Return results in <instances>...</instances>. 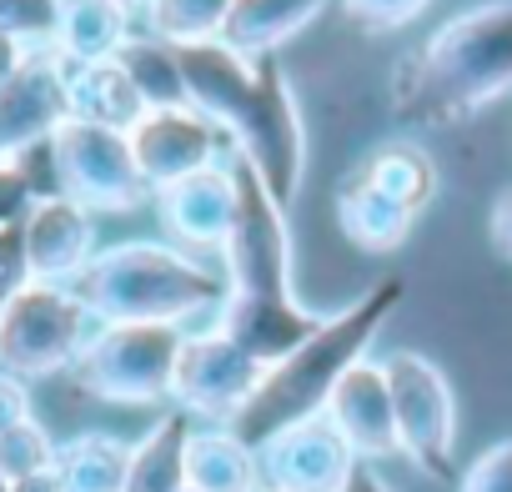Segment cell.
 <instances>
[{
  "label": "cell",
  "mask_w": 512,
  "mask_h": 492,
  "mask_svg": "<svg viewBox=\"0 0 512 492\" xmlns=\"http://www.w3.org/2000/svg\"><path fill=\"white\" fill-rule=\"evenodd\" d=\"M96 317L76 297V287L56 282H26L6 307H0V372L21 382L71 372Z\"/></svg>",
  "instance_id": "obj_7"
},
{
  "label": "cell",
  "mask_w": 512,
  "mask_h": 492,
  "mask_svg": "<svg viewBox=\"0 0 512 492\" xmlns=\"http://www.w3.org/2000/svg\"><path fill=\"white\" fill-rule=\"evenodd\" d=\"M66 66V106L76 121H96L111 131H131L141 121V96L126 81V71L111 61H61Z\"/></svg>",
  "instance_id": "obj_19"
},
{
  "label": "cell",
  "mask_w": 512,
  "mask_h": 492,
  "mask_svg": "<svg viewBox=\"0 0 512 492\" xmlns=\"http://www.w3.org/2000/svg\"><path fill=\"white\" fill-rule=\"evenodd\" d=\"M487 236H492V246H497V257L512 262V186L492 201V211H487Z\"/></svg>",
  "instance_id": "obj_35"
},
{
  "label": "cell",
  "mask_w": 512,
  "mask_h": 492,
  "mask_svg": "<svg viewBox=\"0 0 512 492\" xmlns=\"http://www.w3.org/2000/svg\"><path fill=\"white\" fill-rule=\"evenodd\" d=\"M21 241H26L31 282L76 287L81 272L96 257V216L81 201H71V196H51V201H36L26 211Z\"/></svg>",
  "instance_id": "obj_14"
},
{
  "label": "cell",
  "mask_w": 512,
  "mask_h": 492,
  "mask_svg": "<svg viewBox=\"0 0 512 492\" xmlns=\"http://www.w3.org/2000/svg\"><path fill=\"white\" fill-rule=\"evenodd\" d=\"M231 181H236V221L221 241V282L226 297L216 307V327L241 342L256 362H282L297 352L322 317L297 302L292 287V221L287 206L267 191L236 151H231Z\"/></svg>",
  "instance_id": "obj_1"
},
{
  "label": "cell",
  "mask_w": 512,
  "mask_h": 492,
  "mask_svg": "<svg viewBox=\"0 0 512 492\" xmlns=\"http://www.w3.org/2000/svg\"><path fill=\"white\" fill-rule=\"evenodd\" d=\"M352 467H357L352 447L337 437V427L322 412L282 427L277 437L256 447L262 487H277V492H342Z\"/></svg>",
  "instance_id": "obj_11"
},
{
  "label": "cell",
  "mask_w": 512,
  "mask_h": 492,
  "mask_svg": "<svg viewBox=\"0 0 512 492\" xmlns=\"http://www.w3.org/2000/svg\"><path fill=\"white\" fill-rule=\"evenodd\" d=\"M181 342L186 327L171 322H101L86 337L71 377L81 392L101 402H121V407L171 402V372Z\"/></svg>",
  "instance_id": "obj_6"
},
{
  "label": "cell",
  "mask_w": 512,
  "mask_h": 492,
  "mask_svg": "<svg viewBox=\"0 0 512 492\" xmlns=\"http://www.w3.org/2000/svg\"><path fill=\"white\" fill-rule=\"evenodd\" d=\"M31 206H36V201H31L21 171H16L11 161H0V226H21Z\"/></svg>",
  "instance_id": "obj_33"
},
{
  "label": "cell",
  "mask_w": 512,
  "mask_h": 492,
  "mask_svg": "<svg viewBox=\"0 0 512 492\" xmlns=\"http://www.w3.org/2000/svg\"><path fill=\"white\" fill-rule=\"evenodd\" d=\"M26 417H31V392H26V382L11 377V372H0V432L16 427V422H26Z\"/></svg>",
  "instance_id": "obj_34"
},
{
  "label": "cell",
  "mask_w": 512,
  "mask_h": 492,
  "mask_svg": "<svg viewBox=\"0 0 512 492\" xmlns=\"http://www.w3.org/2000/svg\"><path fill=\"white\" fill-rule=\"evenodd\" d=\"M342 492H392L382 477H377V467H367V462H357L352 467V477L342 482Z\"/></svg>",
  "instance_id": "obj_36"
},
{
  "label": "cell",
  "mask_w": 512,
  "mask_h": 492,
  "mask_svg": "<svg viewBox=\"0 0 512 492\" xmlns=\"http://www.w3.org/2000/svg\"><path fill=\"white\" fill-rule=\"evenodd\" d=\"M11 492H56V472H36V477H21V482H11Z\"/></svg>",
  "instance_id": "obj_38"
},
{
  "label": "cell",
  "mask_w": 512,
  "mask_h": 492,
  "mask_svg": "<svg viewBox=\"0 0 512 492\" xmlns=\"http://www.w3.org/2000/svg\"><path fill=\"white\" fill-rule=\"evenodd\" d=\"M76 297L96 322H171L186 327L201 312H216L226 297L221 272L201 267L191 252L166 241H116L91 257L76 282Z\"/></svg>",
  "instance_id": "obj_5"
},
{
  "label": "cell",
  "mask_w": 512,
  "mask_h": 492,
  "mask_svg": "<svg viewBox=\"0 0 512 492\" xmlns=\"http://www.w3.org/2000/svg\"><path fill=\"white\" fill-rule=\"evenodd\" d=\"M56 447H61V442H56L36 417L6 427V432H0V477H6V482H21V477L51 472V467H56Z\"/></svg>",
  "instance_id": "obj_27"
},
{
  "label": "cell",
  "mask_w": 512,
  "mask_h": 492,
  "mask_svg": "<svg viewBox=\"0 0 512 492\" xmlns=\"http://www.w3.org/2000/svg\"><path fill=\"white\" fill-rule=\"evenodd\" d=\"M432 0H342V11L362 26V31H397L407 21H417Z\"/></svg>",
  "instance_id": "obj_31"
},
{
  "label": "cell",
  "mask_w": 512,
  "mask_h": 492,
  "mask_svg": "<svg viewBox=\"0 0 512 492\" xmlns=\"http://www.w3.org/2000/svg\"><path fill=\"white\" fill-rule=\"evenodd\" d=\"M61 0H0V36L21 41L26 51H46L56 36Z\"/></svg>",
  "instance_id": "obj_28"
},
{
  "label": "cell",
  "mask_w": 512,
  "mask_h": 492,
  "mask_svg": "<svg viewBox=\"0 0 512 492\" xmlns=\"http://www.w3.org/2000/svg\"><path fill=\"white\" fill-rule=\"evenodd\" d=\"M116 66L126 71V81L136 86L141 106L146 111H171V106H191L186 101V81H181V61H176V46L146 36V31H131V41L116 51Z\"/></svg>",
  "instance_id": "obj_25"
},
{
  "label": "cell",
  "mask_w": 512,
  "mask_h": 492,
  "mask_svg": "<svg viewBox=\"0 0 512 492\" xmlns=\"http://www.w3.org/2000/svg\"><path fill=\"white\" fill-rule=\"evenodd\" d=\"M337 221H342L347 241L362 246V252H397L417 226V211L402 206L397 196H387L382 186L362 181L357 171H347L337 186Z\"/></svg>",
  "instance_id": "obj_17"
},
{
  "label": "cell",
  "mask_w": 512,
  "mask_h": 492,
  "mask_svg": "<svg viewBox=\"0 0 512 492\" xmlns=\"http://www.w3.org/2000/svg\"><path fill=\"white\" fill-rule=\"evenodd\" d=\"M131 41V11L116 0H61L51 51L61 61H111Z\"/></svg>",
  "instance_id": "obj_20"
},
{
  "label": "cell",
  "mask_w": 512,
  "mask_h": 492,
  "mask_svg": "<svg viewBox=\"0 0 512 492\" xmlns=\"http://www.w3.org/2000/svg\"><path fill=\"white\" fill-rule=\"evenodd\" d=\"M267 362H256L241 342H231L221 327L186 332L171 372V402L186 417H201L206 427H226L256 392Z\"/></svg>",
  "instance_id": "obj_10"
},
{
  "label": "cell",
  "mask_w": 512,
  "mask_h": 492,
  "mask_svg": "<svg viewBox=\"0 0 512 492\" xmlns=\"http://www.w3.org/2000/svg\"><path fill=\"white\" fill-rule=\"evenodd\" d=\"M26 282H31V267H26V241H21V226H6V231H0V307H6Z\"/></svg>",
  "instance_id": "obj_32"
},
{
  "label": "cell",
  "mask_w": 512,
  "mask_h": 492,
  "mask_svg": "<svg viewBox=\"0 0 512 492\" xmlns=\"http://www.w3.org/2000/svg\"><path fill=\"white\" fill-rule=\"evenodd\" d=\"M332 0H231V16L221 41L251 61L277 56V46H287L297 31H307Z\"/></svg>",
  "instance_id": "obj_18"
},
{
  "label": "cell",
  "mask_w": 512,
  "mask_h": 492,
  "mask_svg": "<svg viewBox=\"0 0 512 492\" xmlns=\"http://www.w3.org/2000/svg\"><path fill=\"white\" fill-rule=\"evenodd\" d=\"M0 231H6V226H0Z\"/></svg>",
  "instance_id": "obj_43"
},
{
  "label": "cell",
  "mask_w": 512,
  "mask_h": 492,
  "mask_svg": "<svg viewBox=\"0 0 512 492\" xmlns=\"http://www.w3.org/2000/svg\"><path fill=\"white\" fill-rule=\"evenodd\" d=\"M0 492H11V482H6V477H0Z\"/></svg>",
  "instance_id": "obj_40"
},
{
  "label": "cell",
  "mask_w": 512,
  "mask_h": 492,
  "mask_svg": "<svg viewBox=\"0 0 512 492\" xmlns=\"http://www.w3.org/2000/svg\"><path fill=\"white\" fill-rule=\"evenodd\" d=\"M26 56H31V51H26L21 41H11V36H0V86H6V81L16 76V66H21Z\"/></svg>",
  "instance_id": "obj_37"
},
{
  "label": "cell",
  "mask_w": 512,
  "mask_h": 492,
  "mask_svg": "<svg viewBox=\"0 0 512 492\" xmlns=\"http://www.w3.org/2000/svg\"><path fill=\"white\" fill-rule=\"evenodd\" d=\"M146 36L166 41V46H206L221 41L231 0H146Z\"/></svg>",
  "instance_id": "obj_26"
},
{
  "label": "cell",
  "mask_w": 512,
  "mask_h": 492,
  "mask_svg": "<svg viewBox=\"0 0 512 492\" xmlns=\"http://www.w3.org/2000/svg\"><path fill=\"white\" fill-rule=\"evenodd\" d=\"M176 61H181L186 101L221 136H231L236 156L292 211L307 176V121L282 61L277 56L251 61L226 41L176 46Z\"/></svg>",
  "instance_id": "obj_2"
},
{
  "label": "cell",
  "mask_w": 512,
  "mask_h": 492,
  "mask_svg": "<svg viewBox=\"0 0 512 492\" xmlns=\"http://www.w3.org/2000/svg\"><path fill=\"white\" fill-rule=\"evenodd\" d=\"M131 442L111 432H81L56 447V492H126Z\"/></svg>",
  "instance_id": "obj_23"
},
{
  "label": "cell",
  "mask_w": 512,
  "mask_h": 492,
  "mask_svg": "<svg viewBox=\"0 0 512 492\" xmlns=\"http://www.w3.org/2000/svg\"><path fill=\"white\" fill-rule=\"evenodd\" d=\"M352 171H357L362 181L382 186L387 196H397L402 206H412L417 216H422L427 201L437 196V166H432V156H427L417 141H382V146H372Z\"/></svg>",
  "instance_id": "obj_24"
},
{
  "label": "cell",
  "mask_w": 512,
  "mask_h": 492,
  "mask_svg": "<svg viewBox=\"0 0 512 492\" xmlns=\"http://www.w3.org/2000/svg\"><path fill=\"white\" fill-rule=\"evenodd\" d=\"M186 437L191 417L181 407L161 412L141 442H131L126 492H181L186 487Z\"/></svg>",
  "instance_id": "obj_22"
},
{
  "label": "cell",
  "mask_w": 512,
  "mask_h": 492,
  "mask_svg": "<svg viewBox=\"0 0 512 492\" xmlns=\"http://www.w3.org/2000/svg\"><path fill=\"white\" fill-rule=\"evenodd\" d=\"M151 201H156L161 226L181 246H216V252H221V241H226V231L236 221V181H231L226 161L161 186Z\"/></svg>",
  "instance_id": "obj_16"
},
{
  "label": "cell",
  "mask_w": 512,
  "mask_h": 492,
  "mask_svg": "<svg viewBox=\"0 0 512 492\" xmlns=\"http://www.w3.org/2000/svg\"><path fill=\"white\" fill-rule=\"evenodd\" d=\"M402 297H407L402 277H382V282H372L352 307L322 317V327H317L297 352H287L282 362H272V367L262 372L251 402H246L226 427H231L246 447H262V442L277 437L282 427L317 417V412L327 407L332 387L367 357L372 337L387 327V317L402 307Z\"/></svg>",
  "instance_id": "obj_3"
},
{
  "label": "cell",
  "mask_w": 512,
  "mask_h": 492,
  "mask_svg": "<svg viewBox=\"0 0 512 492\" xmlns=\"http://www.w3.org/2000/svg\"><path fill=\"white\" fill-rule=\"evenodd\" d=\"M387 392H392V417H397V447L427 472V477H452L457 457V392L447 372L422 357V352H392L382 362Z\"/></svg>",
  "instance_id": "obj_8"
},
{
  "label": "cell",
  "mask_w": 512,
  "mask_h": 492,
  "mask_svg": "<svg viewBox=\"0 0 512 492\" xmlns=\"http://www.w3.org/2000/svg\"><path fill=\"white\" fill-rule=\"evenodd\" d=\"M457 492H512V437L482 447L472 457V467L462 472Z\"/></svg>",
  "instance_id": "obj_30"
},
{
  "label": "cell",
  "mask_w": 512,
  "mask_h": 492,
  "mask_svg": "<svg viewBox=\"0 0 512 492\" xmlns=\"http://www.w3.org/2000/svg\"><path fill=\"white\" fill-rule=\"evenodd\" d=\"M256 492H277V487H256Z\"/></svg>",
  "instance_id": "obj_41"
},
{
  "label": "cell",
  "mask_w": 512,
  "mask_h": 492,
  "mask_svg": "<svg viewBox=\"0 0 512 492\" xmlns=\"http://www.w3.org/2000/svg\"><path fill=\"white\" fill-rule=\"evenodd\" d=\"M131 156L151 186V196L191 171H206L221 161V131L196 111V106H171V111H141V121L126 131Z\"/></svg>",
  "instance_id": "obj_12"
},
{
  "label": "cell",
  "mask_w": 512,
  "mask_h": 492,
  "mask_svg": "<svg viewBox=\"0 0 512 492\" xmlns=\"http://www.w3.org/2000/svg\"><path fill=\"white\" fill-rule=\"evenodd\" d=\"M56 161H61V191L71 201H81L91 216L96 211H136L151 186L131 156V136L96 126V121H76L66 116L51 136Z\"/></svg>",
  "instance_id": "obj_9"
},
{
  "label": "cell",
  "mask_w": 512,
  "mask_h": 492,
  "mask_svg": "<svg viewBox=\"0 0 512 492\" xmlns=\"http://www.w3.org/2000/svg\"><path fill=\"white\" fill-rule=\"evenodd\" d=\"M66 116H71V106H66V66H61V56L51 46L31 51L16 66V76L0 86V161L16 156L31 141L56 136V126Z\"/></svg>",
  "instance_id": "obj_13"
},
{
  "label": "cell",
  "mask_w": 512,
  "mask_h": 492,
  "mask_svg": "<svg viewBox=\"0 0 512 492\" xmlns=\"http://www.w3.org/2000/svg\"><path fill=\"white\" fill-rule=\"evenodd\" d=\"M502 91H512V0H482L442 21L432 41L402 61L392 106L412 126H457Z\"/></svg>",
  "instance_id": "obj_4"
},
{
  "label": "cell",
  "mask_w": 512,
  "mask_h": 492,
  "mask_svg": "<svg viewBox=\"0 0 512 492\" xmlns=\"http://www.w3.org/2000/svg\"><path fill=\"white\" fill-rule=\"evenodd\" d=\"M181 492H196V487H181Z\"/></svg>",
  "instance_id": "obj_42"
},
{
  "label": "cell",
  "mask_w": 512,
  "mask_h": 492,
  "mask_svg": "<svg viewBox=\"0 0 512 492\" xmlns=\"http://www.w3.org/2000/svg\"><path fill=\"white\" fill-rule=\"evenodd\" d=\"M6 161L21 171V181H26L31 201L66 196V191H61V161H56V146H51V136H46V141H31V146H21V151H16V156H6Z\"/></svg>",
  "instance_id": "obj_29"
},
{
  "label": "cell",
  "mask_w": 512,
  "mask_h": 492,
  "mask_svg": "<svg viewBox=\"0 0 512 492\" xmlns=\"http://www.w3.org/2000/svg\"><path fill=\"white\" fill-rule=\"evenodd\" d=\"M186 487L196 492H256V447H246L231 427H191L186 437Z\"/></svg>",
  "instance_id": "obj_21"
},
{
  "label": "cell",
  "mask_w": 512,
  "mask_h": 492,
  "mask_svg": "<svg viewBox=\"0 0 512 492\" xmlns=\"http://www.w3.org/2000/svg\"><path fill=\"white\" fill-rule=\"evenodd\" d=\"M322 417L337 427V437H342V442L352 447V457L367 462V467L382 462V457H392V452H402V447H397V417H392L387 372H382V362H372V357H362V362L332 387Z\"/></svg>",
  "instance_id": "obj_15"
},
{
  "label": "cell",
  "mask_w": 512,
  "mask_h": 492,
  "mask_svg": "<svg viewBox=\"0 0 512 492\" xmlns=\"http://www.w3.org/2000/svg\"><path fill=\"white\" fill-rule=\"evenodd\" d=\"M116 6H126V11H136V6H146V0H116Z\"/></svg>",
  "instance_id": "obj_39"
}]
</instances>
